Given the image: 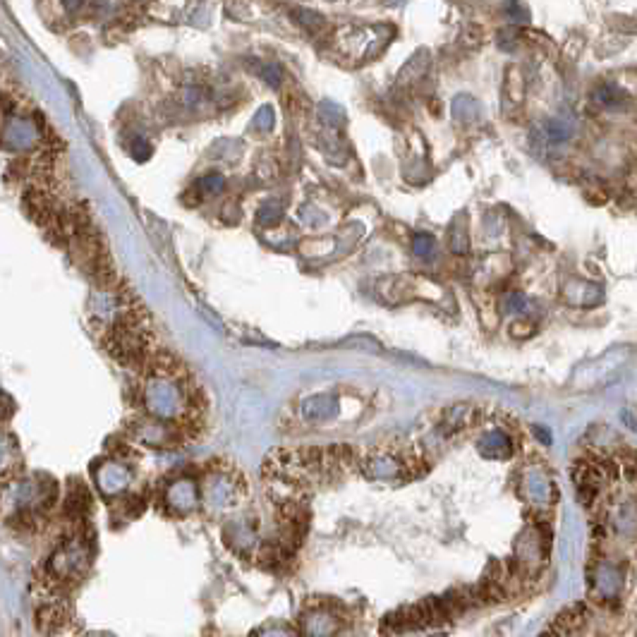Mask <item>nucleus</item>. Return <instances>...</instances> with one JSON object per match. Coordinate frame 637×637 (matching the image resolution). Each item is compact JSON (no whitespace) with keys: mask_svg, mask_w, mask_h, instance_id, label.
<instances>
[{"mask_svg":"<svg viewBox=\"0 0 637 637\" xmlns=\"http://www.w3.org/2000/svg\"><path fill=\"white\" fill-rule=\"evenodd\" d=\"M503 10L510 19H515V22H527V17H529L527 10H525V5H520L518 0H508V3H503Z\"/></svg>","mask_w":637,"mask_h":637,"instance_id":"5","label":"nucleus"},{"mask_svg":"<svg viewBox=\"0 0 637 637\" xmlns=\"http://www.w3.org/2000/svg\"><path fill=\"white\" fill-rule=\"evenodd\" d=\"M573 479L592 527L587 599L566 606L556 637H637V450L590 446Z\"/></svg>","mask_w":637,"mask_h":637,"instance_id":"1","label":"nucleus"},{"mask_svg":"<svg viewBox=\"0 0 637 637\" xmlns=\"http://www.w3.org/2000/svg\"><path fill=\"white\" fill-rule=\"evenodd\" d=\"M412 250L420 256H431V252H434V237L426 235V232H420V235H415V240H412Z\"/></svg>","mask_w":637,"mask_h":637,"instance_id":"4","label":"nucleus"},{"mask_svg":"<svg viewBox=\"0 0 637 637\" xmlns=\"http://www.w3.org/2000/svg\"><path fill=\"white\" fill-rule=\"evenodd\" d=\"M597 99L601 101V104H606V106H614L616 101H621L623 96H621V91L618 89H611V86H604V89L597 94Z\"/></svg>","mask_w":637,"mask_h":637,"instance_id":"8","label":"nucleus"},{"mask_svg":"<svg viewBox=\"0 0 637 637\" xmlns=\"http://www.w3.org/2000/svg\"><path fill=\"white\" fill-rule=\"evenodd\" d=\"M280 218V208L276 204H269L259 211V221H266V226H274L276 221Z\"/></svg>","mask_w":637,"mask_h":637,"instance_id":"7","label":"nucleus"},{"mask_svg":"<svg viewBox=\"0 0 637 637\" xmlns=\"http://www.w3.org/2000/svg\"><path fill=\"white\" fill-rule=\"evenodd\" d=\"M149 152H152V147H149L144 139H134V144H132V156L137 158V160H147L149 158Z\"/></svg>","mask_w":637,"mask_h":637,"instance_id":"9","label":"nucleus"},{"mask_svg":"<svg viewBox=\"0 0 637 637\" xmlns=\"http://www.w3.org/2000/svg\"><path fill=\"white\" fill-rule=\"evenodd\" d=\"M549 137H551L553 142H563V139L570 137V128H568L566 123L551 120V123H549Z\"/></svg>","mask_w":637,"mask_h":637,"instance_id":"6","label":"nucleus"},{"mask_svg":"<svg viewBox=\"0 0 637 637\" xmlns=\"http://www.w3.org/2000/svg\"><path fill=\"white\" fill-rule=\"evenodd\" d=\"M391 41V29L386 27H345L335 34V46L350 62H364L374 58Z\"/></svg>","mask_w":637,"mask_h":637,"instance_id":"2","label":"nucleus"},{"mask_svg":"<svg viewBox=\"0 0 637 637\" xmlns=\"http://www.w3.org/2000/svg\"><path fill=\"white\" fill-rule=\"evenodd\" d=\"M197 187L202 189L204 194H218L221 189H226V178H223V175H218V173L204 175V178L197 182Z\"/></svg>","mask_w":637,"mask_h":637,"instance_id":"3","label":"nucleus"},{"mask_svg":"<svg viewBox=\"0 0 637 637\" xmlns=\"http://www.w3.org/2000/svg\"><path fill=\"white\" fill-rule=\"evenodd\" d=\"M82 3H84V0H62V5H65L67 12H75V10H80Z\"/></svg>","mask_w":637,"mask_h":637,"instance_id":"10","label":"nucleus"}]
</instances>
